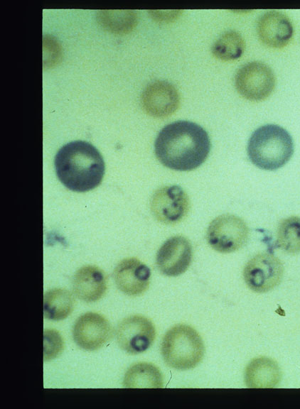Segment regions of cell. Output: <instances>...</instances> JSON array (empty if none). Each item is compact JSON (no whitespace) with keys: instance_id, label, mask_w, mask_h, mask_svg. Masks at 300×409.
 Instances as JSON below:
<instances>
[{"instance_id":"obj_3","label":"cell","mask_w":300,"mask_h":409,"mask_svg":"<svg viewBox=\"0 0 300 409\" xmlns=\"http://www.w3.org/2000/svg\"><path fill=\"white\" fill-rule=\"evenodd\" d=\"M294 153L293 139L289 132L275 124L256 129L247 144L250 161L260 169L274 170L284 166Z\"/></svg>"},{"instance_id":"obj_8","label":"cell","mask_w":300,"mask_h":409,"mask_svg":"<svg viewBox=\"0 0 300 409\" xmlns=\"http://www.w3.org/2000/svg\"><path fill=\"white\" fill-rule=\"evenodd\" d=\"M156 338L153 322L141 315H132L124 318L116 329V339L119 347L129 354L146 351Z\"/></svg>"},{"instance_id":"obj_22","label":"cell","mask_w":300,"mask_h":409,"mask_svg":"<svg viewBox=\"0 0 300 409\" xmlns=\"http://www.w3.org/2000/svg\"><path fill=\"white\" fill-rule=\"evenodd\" d=\"M63 342L60 334L53 329L43 333V359L49 361L56 358L62 351Z\"/></svg>"},{"instance_id":"obj_17","label":"cell","mask_w":300,"mask_h":409,"mask_svg":"<svg viewBox=\"0 0 300 409\" xmlns=\"http://www.w3.org/2000/svg\"><path fill=\"white\" fill-rule=\"evenodd\" d=\"M123 386L124 388H161L163 376L155 365L146 362L137 363L127 371Z\"/></svg>"},{"instance_id":"obj_2","label":"cell","mask_w":300,"mask_h":409,"mask_svg":"<svg viewBox=\"0 0 300 409\" xmlns=\"http://www.w3.org/2000/svg\"><path fill=\"white\" fill-rule=\"evenodd\" d=\"M55 169L60 181L69 190L83 192L97 187L105 174V163L91 143L74 141L57 152Z\"/></svg>"},{"instance_id":"obj_12","label":"cell","mask_w":300,"mask_h":409,"mask_svg":"<svg viewBox=\"0 0 300 409\" xmlns=\"http://www.w3.org/2000/svg\"><path fill=\"white\" fill-rule=\"evenodd\" d=\"M145 111L155 117H165L174 113L179 107L180 97L171 83L158 80L149 84L141 94Z\"/></svg>"},{"instance_id":"obj_11","label":"cell","mask_w":300,"mask_h":409,"mask_svg":"<svg viewBox=\"0 0 300 409\" xmlns=\"http://www.w3.org/2000/svg\"><path fill=\"white\" fill-rule=\"evenodd\" d=\"M192 261V247L189 241L181 236L167 239L156 255L159 271L168 276H178L185 273Z\"/></svg>"},{"instance_id":"obj_1","label":"cell","mask_w":300,"mask_h":409,"mask_svg":"<svg viewBox=\"0 0 300 409\" xmlns=\"http://www.w3.org/2000/svg\"><path fill=\"white\" fill-rule=\"evenodd\" d=\"M155 153L166 167L189 171L206 160L210 141L206 131L188 121H177L164 127L154 143Z\"/></svg>"},{"instance_id":"obj_13","label":"cell","mask_w":300,"mask_h":409,"mask_svg":"<svg viewBox=\"0 0 300 409\" xmlns=\"http://www.w3.org/2000/svg\"><path fill=\"white\" fill-rule=\"evenodd\" d=\"M151 271L136 258L121 261L115 267L113 277L117 288L129 296H139L149 288Z\"/></svg>"},{"instance_id":"obj_15","label":"cell","mask_w":300,"mask_h":409,"mask_svg":"<svg viewBox=\"0 0 300 409\" xmlns=\"http://www.w3.org/2000/svg\"><path fill=\"white\" fill-rule=\"evenodd\" d=\"M107 290V278L102 270L94 266L80 268L73 279L75 295L87 302L100 300Z\"/></svg>"},{"instance_id":"obj_4","label":"cell","mask_w":300,"mask_h":409,"mask_svg":"<svg viewBox=\"0 0 300 409\" xmlns=\"http://www.w3.org/2000/svg\"><path fill=\"white\" fill-rule=\"evenodd\" d=\"M161 353L165 363L176 370L195 368L205 353L203 341L198 332L185 324L172 327L165 334L161 344Z\"/></svg>"},{"instance_id":"obj_20","label":"cell","mask_w":300,"mask_h":409,"mask_svg":"<svg viewBox=\"0 0 300 409\" xmlns=\"http://www.w3.org/2000/svg\"><path fill=\"white\" fill-rule=\"evenodd\" d=\"M245 41L242 36L236 31H228L223 33L214 43L212 52L223 60H232L239 58L244 52Z\"/></svg>"},{"instance_id":"obj_18","label":"cell","mask_w":300,"mask_h":409,"mask_svg":"<svg viewBox=\"0 0 300 409\" xmlns=\"http://www.w3.org/2000/svg\"><path fill=\"white\" fill-rule=\"evenodd\" d=\"M74 305V297L70 292L63 288L51 289L44 294L43 315L50 320H62L70 315Z\"/></svg>"},{"instance_id":"obj_16","label":"cell","mask_w":300,"mask_h":409,"mask_svg":"<svg viewBox=\"0 0 300 409\" xmlns=\"http://www.w3.org/2000/svg\"><path fill=\"white\" fill-rule=\"evenodd\" d=\"M281 379L280 367L274 360L269 357L253 359L245 369V381L248 388H274L279 383Z\"/></svg>"},{"instance_id":"obj_10","label":"cell","mask_w":300,"mask_h":409,"mask_svg":"<svg viewBox=\"0 0 300 409\" xmlns=\"http://www.w3.org/2000/svg\"><path fill=\"white\" fill-rule=\"evenodd\" d=\"M76 344L87 351H95L111 339L112 327L109 321L97 312H86L80 316L73 329Z\"/></svg>"},{"instance_id":"obj_14","label":"cell","mask_w":300,"mask_h":409,"mask_svg":"<svg viewBox=\"0 0 300 409\" xmlns=\"http://www.w3.org/2000/svg\"><path fill=\"white\" fill-rule=\"evenodd\" d=\"M257 31L259 39L264 45L280 48L287 45L291 38L293 27L284 14L271 11L259 18Z\"/></svg>"},{"instance_id":"obj_5","label":"cell","mask_w":300,"mask_h":409,"mask_svg":"<svg viewBox=\"0 0 300 409\" xmlns=\"http://www.w3.org/2000/svg\"><path fill=\"white\" fill-rule=\"evenodd\" d=\"M249 229L246 223L232 214H223L210 224L207 231L209 245L223 253L241 249L248 239Z\"/></svg>"},{"instance_id":"obj_19","label":"cell","mask_w":300,"mask_h":409,"mask_svg":"<svg viewBox=\"0 0 300 409\" xmlns=\"http://www.w3.org/2000/svg\"><path fill=\"white\" fill-rule=\"evenodd\" d=\"M277 243L284 251L290 254L300 253V217H289L278 226Z\"/></svg>"},{"instance_id":"obj_21","label":"cell","mask_w":300,"mask_h":409,"mask_svg":"<svg viewBox=\"0 0 300 409\" xmlns=\"http://www.w3.org/2000/svg\"><path fill=\"white\" fill-rule=\"evenodd\" d=\"M106 25L116 32L124 33L132 30L136 24V18L132 11H113L105 17Z\"/></svg>"},{"instance_id":"obj_7","label":"cell","mask_w":300,"mask_h":409,"mask_svg":"<svg viewBox=\"0 0 300 409\" xmlns=\"http://www.w3.org/2000/svg\"><path fill=\"white\" fill-rule=\"evenodd\" d=\"M235 84L237 92L252 101L263 100L270 95L275 86L272 69L261 62H251L237 71Z\"/></svg>"},{"instance_id":"obj_9","label":"cell","mask_w":300,"mask_h":409,"mask_svg":"<svg viewBox=\"0 0 300 409\" xmlns=\"http://www.w3.org/2000/svg\"><path fill=\"white\" fill-rule=\"evenodd\" d=\"M151 207L158 221L166 224H174L182 221L187 215L190 200L181 187L165 186L154 194Z\"/></svg>"},{"instance_id":"obj_6","label":"cell","mask_w":300,"mask_h":409,"mask_svg":"<svg viewBox=\"0 0 300 409\" xmlns=\"http://www.w3.org/2000/svg\"><path fill=\"white\" fill-rule=\"evenodd\" d=\"M284 266L275 256L261 253L245 265L243 277L247 286L256 293H266L277 286L282 280Z\"/></svg>"}]
</instances>
